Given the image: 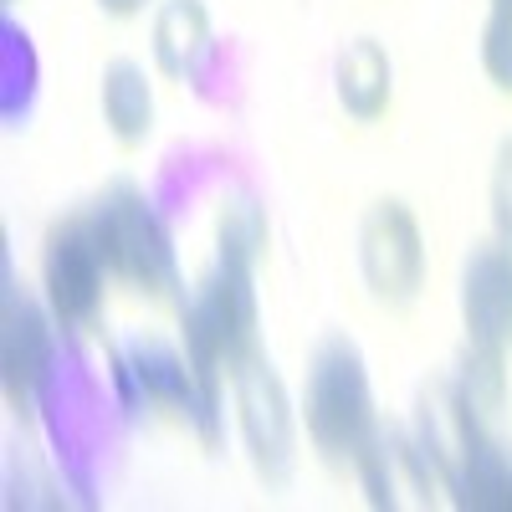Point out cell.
<instances>
[{
  "label": "cell",
  "instance_id": "cell-1",
  "mask_svg": "<svg viewBox=\"0 0 512 512\" xmlns=\"http://www.w3.org/2000/svg\"><path fill=\"white\" fill-rule=\"evenodd\" d=\"M262 246V221L251 205H231L221 216V256L216 272L200 282L185 303V379L195 390V415L205 436H216V390L221 379H236L262 344H256V292L251 267Z\"/></svg>",
  "mask_w": 512,
  "mask_h": 512
},
{
  "label": "cell",
  "instance_id": "cell-2",
  "mask_svg": "<svg viewBox=\"0 0 512 512\" xmlns=\"http://www.w3.org/2000/svg\"><path fill=\"white\" fill-rule=\"evenodd\" d=\"M379 431L374 395H369V369L354 338H323L313 364H308V436L323 456L349 461L369 446Z\"/></svg>",
  "mask_w": 512,
  "mask_h": 512
},
{
  "label": "cell",
  "instance_id": "cell-3",
  "mask_svg": "<svg viewBox=\"0 0 512 512\" xmlns=\"http://www.w3.org/2000/svg\"><path fill=\"white\" fill-rule=\"evenodd\" d=\"M98 246L113 277L134 282L144 292H169L175 287V251H169V231L154 216V205L144 200L139 185L113 180L103 200L93 205Z\"/></svg>",
  "mask_w": 512,
  "mask_h": 512
},
{
  "label": "cell",
  "instance_id": "cell-4",
  "mask_svg": "<svg viewBox=\"0 0 512 512\" xmlns=\"http://www.w3.org/2000/svg\"><path fill=\"white\" fill-rule=\"evenodd\" d=\"M103 272H108V262H103V246H98L93 210L88 216H67L47 236V256H41V282H47V308H52L57 328L77 333L98 318Z\"/></svg>",
  "mask_w": 512,
  "mask_h": 512
},
{
  "label": "cell",
  "instance_id": "cell-5",
  "mask_svg": "<svg viewBox=\"0 0 512 512\" xmlns=\"http://www.w3.org/2000/svg\"><path fill=\"white\" fill-rule=\"evenodd\" d=\"M359 267L364 282L374 287L379 303H410L425 277V246H420V226L410 216L405 200H379L369 205V216L359 226Z\"/></svg>",
  "mask_w": 512,
  "mask_h": 512
},
{
  "label": "cell",
  "instance_id": "cell-6",
  "mask_svg": "<svg viewBox=\"0 0 512 512\" xmlns=\"http://www.w3.org/2000/svg\"><path fill=\"white\" fill-rule=\"evenodd\" d=\"M461 323H466V349L507 359V349H512V246L497 236L466 251Z\"/></svg>",
  "mask_w": 512,
  "mask_h": 512
},
{
  "label": "cell",
  "instance_id": "cell-7",
  "mask_svg": "<svg viewBox=\"0 0 512 512\" xmlns=\"http://www.w3.org/2000/svg\"><path fill=\"white\" fill-rule=\"evenodd\" d=\"M236 415H241V436L246 451L256 461V472L267 482H282L292 466V410H287V390L272 374V364L256 354L236 379Z\"/></svg>",
  "mask_w": 512,
  "mask_h": 512
},
{
  "label": "cell",
  "instance_id": "cell-8",
  "mask_svg": "<svg viewBox=\"0 0 512 512\" xmlns=\"http://www.w3.org/2000/svg\"><path fill=\"white\" fill-rule=\"evenodd\" d=\"M354 472L369 492V507H431V487L441 482L425 461L420 441H410L400 425H379L369 446L354 456Z\"/></svg>",
  "mask_w": 512,
  "mask_h": 512
},
{
  "label": "cell",
  "instance_id": "cell-9",
  "mask_svg": "<svg viewBox=\"0 0 512 512\" xmlns=\"http://www.w3.org/2000/svg\"><path fill=\"white\" fill-rule=\"evenodd\" d=\"M477 436H482V415H477L472 400H466L461 379H431L425 384L420 415H415V441H420L425 461L436 466L441 487L461 472V461L472 456Z\"/></svg>",
  "mask_w": 512,
  "mask_h": 512
},
{
  "label": "cell",
  "instance_id": "cell-10",
  "mask_svg": "<svg viewBox=\"0 0 512 512\" xmlns=\"http://www.w3.org/2000/svg\"><path fill=\"white\" fill-rule=\"evenodd\" d=\"M52 338H47V318L31 303L26 292H6V344H0V364H6V400L16 415L31 410V395L47 369Z\"/></svg>",
  "mask_w": 512,
  "mask_h": 512
},
{
  "label": "cell",
  "instance_id": "cell-11",
  "mask_svg": "<svg viewBox=\"0 0 512 512\" xmlns=\"http://www.w3.org/2000/svg\"><path fill=\"white\" fill-rule=\"evenodd\" d=\"M333 82H338V103H344L349 118L374 123L384 108H390V88H395V67L390 52L379 47L374 36H354L333 62Z\"/></svg>",
  "mask_w": 512,
  "mask_h": 512
},
{
  "label": "cell",
  "instance_id": "cell-12",
  "mask_svg": "<svg viewBox=\"0 0 512 512\" xmlns=\"http://www.w3.org/2000/svg\"><path fill=\"white\" fill-rule=\"evenodd\" d=\"M456 507H477V512H512V446L492 441L487 431L477 436L472 456L461 461V472L446 482Z\"/></svg>",
  "mask_w": 512,
  "mask_h": 512
},
{
  "label": "cell",
  "instance_id": "cell-13",
  "mask_svg": "<svg viewBox=\"0 0 512 512\" xmlns=\"http://www.w3.org/2000/svg\"><path fill=\"white\" fill-rule=\"evenodd\" d=\"M210 41L205 0H164L154 16V62L164 77H190Z\"/></svg>",
  "mask_w": 512,
  "mask_h": 512
},
{
  "label": "cell",
  "instance_id": "cell-14",
  "mask_svg": "<svg viewBox=\"0 0 512 512\" xmlns=\"http://www.w3.org/2000/svg\"><path fill=\"white\" fill-rule=\"evenodd\" d=\"M103 118L113 128L118 144H144L149 128H154V93H149V77L139 62H108L103 72Z\"/></svg>",
  "mask_w": 512,
  "mask_h": 512
},
{
  "label": "cell",
  "instance_id": "cell-15",
  "mask_svg": "<svg viewBox=\"0 0 512 512\" xmlns=\"http://www.w3.org/2000/svg\"><path fill=\"white\" fill-rule=\"evenodd\" d=\"M482 67L502 93H512V0H492V16L482 31Z\"/></svg>",
  "mask_w": 512,
  "mask_h": 512
},
{
  "label": "cell",
  "instance_id": "cell-16",
  "mask_svg": "<svg viewBox=\"0 0 512 512\" xmlns=\"http://www.w3.org/2000/svg\"><path fill=\"white\" fill-rule=\"evenodd\" d=\"M492 226H497V241L512 246V139H502L497 169H492Z\"/></svg>",
  "mask_w": 512,
  "mask_h": 512
},
{
  "label": "cell",
  "instance_id": "cell-17",
  "mask_svg": "<svg viewBox=\"0 0 512 512\" xmlns=\"http://www.w3.org/2000/svg\"><path fill=\"white\" fill-rule=\"evenodd\" d=\"M98 6L108 16H134V11H144V0H98Z\"/></svg>",
  "mask_w": 512,
  "mask_h": 512
}]
</instances>
